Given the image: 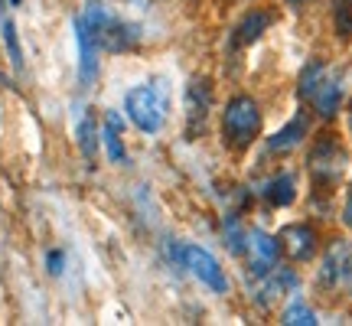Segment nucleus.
Wrapping results in <instances>:
<instances>
[{"mask_svg": "<svg viewBox=\"0 0 352 326\" xmlns=\"http://www.w3.org/2000/svg\"><path fill=\"white\" fill-rule=\"evenodd\" d=\"M258 131H261V111H258V105L248 95H239V98L228 101L226 118H222V138H226V144L241 151V147H248L258 138Z\"/></svg>", "mask_w": 352, "mask_h": 326, "instance_id": "f257e3e1", "label": "nucleus"}, {"mask_svg": "<svg viewBox=\"0 0 352 326\" xmlns=\"http://www.w3.org/2000/svg\"><path fill=\"white\" fill-rule=\"evenodd\" d=\"M346 163H349L346 147L333 134H323L314 144V151H310V176H314V183L320 189L336 186L342 180V173H346Z\"/></svg>", "mask_w": 352, "mask_h": 326, "instance_id": "f03ea898", "label": "nucleus"}, {"mask_svg": "<svg viewBox=\"0 0 352 326\" xmlns=\"http://www.w3.org/2000/svg\"><path fill=\"white\" fill-rule=\"evenodd\" d=\"M127 114L131 121L147 131V134H157L166 121V98L160 88L153 85H140V88H131L127 91Z\"/></svg>", "mask_w": 352, "mask_h": 326, "instance_id": "7ed1b4c3", "label": "nucleus"}, {"mask_svg": "<svg viewBox=\"0 0 352 326\" xmlns=\"http://www.w3.org/2000/svg\"><path fill=\"white\" fill-rule=\"evenodd\" d=\"M170 254H173L183 268H189V271L199 277L202 284H209V287L219 290V294H226V290H228V281H226V274H222V268H219V261H215L206 248L189 245V248H173Z\"/></svg>", "mask_w": 352, "mask_h": 326, "instance_id": "20e7f679", "label": "nucleus"}, {"mask_svg": "<svg viewBox=\"0 0 352 326\" xmlns=\"http://www.w3.org/2000/svg\"><path fill=\"white\" fill-rule=\"evenodd\" d=\"M209 111H212V88H209L206 78H192L186 88V131L189 134L202 131Z\"/></svg>", "mask_w": 352, "mask_h": 326, "instance_id": "39448f33", "label": "nucleus"}, {"mask_svg": "<svg viewBox=\"0 0 352 326\" xmlns=\"http://www.w3.org/2000/svg\"><path fill=\"white\" fill-rule=\"evenodd\" d=\"M277 248H284L290 261H310L316 251V232L310 226H287L280 228Z\"/></svg>", "mask_w": 352, "mask_h": 326, "instance_id": "423d86ee", "label": "nucleus"}, {"mask_svg": "<svg viewBox=\"0 0 352 326\" xmlns=\"http://www.w3.org/2000/svg\"><path fill=\"white\" fill-rule=\"evenodd\" d=\"M320 281L329 284V287H336V284H352V251H349V245L336 241V245L327 251Z\"/></svg>", "mask_w": 352, "mask_h": 326, "instance_id": "0eeeda50", "label": "nucleus"}, {"mask_svg": "<svg viewBox=\"0 0 352 326\" xmlns=\"http://www.w3.org/2000/svg\"><path fill=\"white\" fill-rule=\"evenodd\" d=\"M138 39H140L138 26L121 23V20L108 17V23L101 26L98 36H95V46H104V50H111V52H124V50H134Z\"/></svg>", "mask_w": 352, "mask_h": 326, "instance_id": "6e6552de", "label": "nucleus"}, {"mask_svg": "<svg viewBox=\"0 0 352 326\" xmlns=\"http://www.w3.org/2000/svg\"><path fill=\"white\" fill-rule=\"evenodd\" d=\"M264 281L258 284V301L267 307V303H274L284 297V290L294 287L297 284V277H294V271H267V274H261Z\"/></svg>", "mask_w": 352, "mask_h": 326, "instance_id": "1a4fd4ad", "label": "nucleus"}, {"mask_svg": "<svg viewBox=\"0 0 352 326\" xmlns=\"http://www.w3.org/2000/svg\"><path fill=\"white\" fill-rule=\"evenodd\" d=\"M310 101L316 105V111L323 114V118H333V114L340 111V101H342V82H340V76H327V78H323V85L316 88V95Z\"/></svg>", "mask_w": 352, "mask_h": 326, "instance_id": "9d476101", "label": "nucleus"}, {"mask_svg": "<svg viewBox=\"0 0 352 326\" xmlns=\"http://www.w3.org/2000/svg\"><path fill=\"white\" fill-rule=\"evenodd\" d=\"M274 23V13H267V10H252L245 20L239 23V30H235V46H248V43H254V39L261 36L267 26Z\"/></svg>", "mask_w": 352, "mask_h": 326, "instance_id": "9b49d317", "label": "nucleus"}, {"mask_svg": "<svg viewBox=\"0 0 352 326\" xmlns=\"http://www.w3.org/2000/svg\"><path fill=\"white\" fill-rule=\"evenodd\" d=\"M303 134H307V114H297L287 127H280L274 138H271L267 147H271V153H290L303 140Z\"/></svg>", "mask_w": 352, "mask_h": 326, "instance_id": "f8f14e48", "label": "nucleus"}, {"mask_svg": "<svg viewBox=\"0 0 352 326\" xmlns=\"http://www.w3.org/2000/svg\"><path fill=\"white\" fill-rule=\"evenodd\" d=\"M248 241H252V251L258 254V258H254V274H267L277 261V239L264 235V232H252Z\"/></svg>", "mask_w": 352, "mask_h": 326, "instance_id": "ddd939ff", "label": "nucleus"}, {"mask_svg": "<svg viewBox=\"0 0 352 326\" xmlns=\"http://www.w3.org/2000/svg\"><path fill=\"white\" fill-rule=\"evenodd\" d=\"M264 199L271 202V206H290V202L297 199V183H294V176L280 173V176H274V180H267Z\"/></svg>", "mask_w": 352, "mask_h": 326, "instance_id": "4468645a", "label": "nucleus"}, {"mask_svg": "<svg viewBox=\"0 0 352 326\" xmlns=\"http://www.w3.org/2000/svg\"><path fill=\"white\" fill-rule=\"evenodd\" d=\"M78 30V50H82V82H91L98 72V59H95V39L88 36L85 30L76 23Z\"/></svg>", "mask_w": 352, "mask_h": 326, "instance_id": "2eb2a0df", "label": "nucleus"}, {"mask_svg": "<svg viewBox=\"0 0 352 326\" xmlns=\"http://www.w3.org/2000/svg\"><path fill=\"white\" fill-rule=\"evenodd\" d=\"M323 78H327V65L320 63V59H314V63L300 72V88H297V91H300V98H314L316 88L323 85Z\"/></svg>", "mask_w": 352, "mask_h": 326, "instance_id": "dca6fc26", "label": "nucleus"}, {"mask_svg": "<svg viewBox=\"0 0 352 326\" xmlns=\"http://www.w3.org/2000/svg\"><path fill=\"white\" fill-rule=\"evenodd\" d=\"M78 147L85 157H95V147H98V131H95V118L91 111H85L78 118Z\"/></svg>", "mask_w": 352, "mask_h": 326, "instance_id": "f3484780", "label": "nucleus"}, {"mask_svg": "<svg viewBox=\"0 0 352 326\" xmlns=\"http://www.w3.org/2000/svg\"><path fill=\"white\" fill-rule=\"evenodd\" d=\"M104 144H108L111 160L124 163V147H121V118H118V114H108V124H104Z\"/></svg>", "mask_w": 352, "mask_h": 326, "instance_id": "a211bd4d", "label": "nucleus"}, {"mask_svg": "<svg viewBox=\"0 0 352 326\" xmlns=\"http://www.w3.org/2000/svg\"><path fill=\"white\" fill-rule=\"evenodd\" d=\"M333 23L342 39H352V0H333Z\"/></svg>", "mask_w": 352, "mask_h": 326, "instance_id": "6ab92c4d", "label": "nucleus"}, {"mask_svg": "<svg viewBox=\"0 0 352 326\" xmlns=\"http://www.w3.org/2000/svg\"><path fill=\"white\" fill-rule=\"evenodd\" d=\"M0 33H3V43H7L13 69H23V50H20V39H16V26H13V20H0Z\"/></svg>", "mask_w": 352, "mask_h": 326, "instance_id": "aec40b11", "label": "nucleus"}, {"mask_svg": "<svg viewBox=\"0 0 352 326\" xmlns=\"http://www.w3.org/2000/svg\"><path fill=\"white\" fill-rule=\"evenodd\" d=\"M284 323H290V326H314L316 316H314V310H310V307H303V303H294L287 314H284Z\"/></svg>", "mask_w": 352, "mask_h": 326, "instance_id": "412c9836", "label": "nucleus"}, {"mask_svg": "<svg viewBox=\"0 0 352 326\" xmlns=\"http://www.w3.org/2000/svg\"><path fill=\"white\" fill-rule=\"evenodd\" d=\"M226 241H228V248L235 251V254H241V251H245V241H248V239L241 235V226H239V219H235V215L226 222Z\"/></svg>", "mask_w": 352, "mask_h": 326, "instance_id": "4be33fe9", "label": "nucleus"}, {"mask_svg": "<svg viewBox=\"0 0 352 326\" xmlns=\"http://www.w3.org/2000/svg\"><path fill=\"white\" fill-rule=\"evenodd\" d=\"M50 271L52 274H59V271H63V254H59V251H52L50 254Z\"/></svg>", "mask_w": 352, "mask_h": 326, "instance_id": "5701e85b", "label": "nucleus"}, {"mask_svg": "<svg viewBox=\"0 0 352 326\" xmlns=\"http://www.w3.org/2000/svg\"><path fill=\"white\" fill-rule=\"evenodd\" d=\"M342 215H346V226H352V193H349V202H346V213Z\"/></svg>", "mask_w": 352, "mask_h": 326, "instance_id": "b1692460", "label": "nucleus"}, {"mask_svg": "<svg viewBox=\"0 0 352 326\" xmlns=\"http://www.w3.org/2000/svg\"><path fill=\"white\" fill-rule=\"evenodd\" d=\"M290 3H303V0H290Z\"/></svg>", "mask_w": 352, "mask_h": 326, "instance_id": "393cba45", "label": "nucleus"}, {"mask_svg": "<svg viewBox=\"0 0 352 326\" xmlns=\"http://www.w3.org/2000/svg\"><path fill=\"white\" fill-rule=\"evenodd\" d=\"M349 127H352V111H349Z\"/></svg>", "mask_w": 352, "mask_h": 326, "instance_id": "a878e982", "label": "nucleus"}, {"mask_svg": "<svg viewBox=\"0 0 352 326\" xmlns=\"http://www.w3.org/2000/svg\"><path fill=\"white\" fill-rule=\"evenodd\" d=\"M10 3H20V0H10Z\"/></svg>", "mask_w": 352, "mask_h": 326, "instance_id": "bb28decb", "label": "nucleus"}]
</instances>
